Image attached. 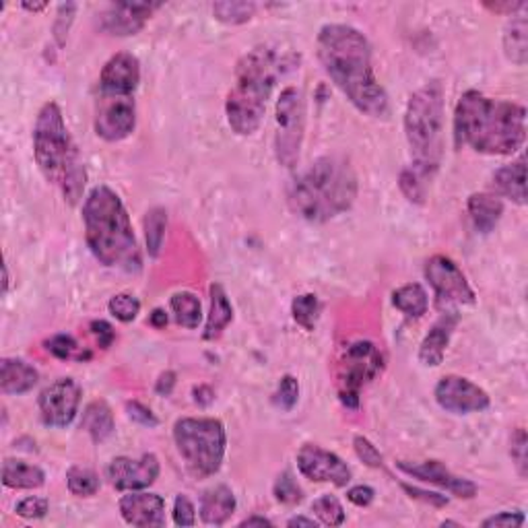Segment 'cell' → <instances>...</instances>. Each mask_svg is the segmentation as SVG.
Listing matches in <instances>:
<instances>
[{
    "mask_svg": "<svg viewBox=\"0 0 528 528\" xmlns=\"http://www.w3.org/2000/svg\"><path fill=\"white\" fill-rule=\"evenodd\" d=\"M403 489L413 497V500H421V502H425L429 505H435V508H444V505H448V497L446 495L424 492V489L411 487V485H406V483H403Z\"/></svg>",
    "mask_w": 528,
    "mask_h": 528,
    "instance_id": "49",
    "label": "cell"
},
{
    "mask_svg": "<svg viewBox=\"0 0 528 528\" xmlns=\"http://www.w3.org/2000/svg\"><path fill=\"white\" fill-rule=\"evenodd\" d=\"M83 388L77 380L60 378L42 390L37 398L44 425L48 427H69L79 413Z\"/></svg>",
    "mask_w": 528,
    "mask_h": 528,
    "instance_id": "13",
    "label": "cell"
},
{
    "mask_svg": "<svg viewBox=\"0 0 528 528\" xmlns=\"http://www.w3.org/2000/svg\"><path fill=\"white\" fill-rule=\"evenodd\" d=\"M108 310L120 322H132L141 314V301L132 293H118L110 299Z\"/></svg>",
    "mask_w": 528,
    "mask_h": 528,
    "instance_id": "39",
    "label": "cell"
},
{
    "mask_svg": "<svg viewBox=\"0 0 528 528\" xmlns=\"http://www.w3.org/2000/svg\"><path fill=\"white\" fill-rule=\"evenodd\" d=\"M392 304L409 318H421L429 308V298L424 285L406 283L392 293Z\"/></svg>",
    "mask_w": 528,
    "mask_h": 528,
    "instance_id": "30",
    "label": "cell"
},
{
    "mask_svg": "<svg viewBox=\"0 0 528 528\" xmlns=\"http://www.w3.org/2000/svg\"><path fill=\"white\" fill-rule=\"evenodd\" d=\"M312 512L322 524L327 526H341L345 523V508L343 504L338 502V497L335 495H322L318 500H314L312 504Z\"/></svg>",
    "mask_w": 528,
    "mask_h": 528,
    "instance_id": "37",
    "label": "cell"
},
{
    "mask_svg": "<svg viewBox=\"0 0 528 528\" xmlns=\"http://www.w3.org/2000/svg\"><path fill=\"white\" fill-rule=\"evenodd\" d=\"M160 3H114L108 5L97 17V25L103 34L116 35V37H128L137 35L142 27L147 25Z\"/></svg>",
    "mask_w": 528,
    "mask_h": 528,
    "instance_id": "17",
    "label": "cell"
},
{
    "mask_svg": "<svg viewBox=\"0 0 528 528\" xmlns=\"http://www.w3.org/2000/svg\"><path fill=\"white\" fill-rule=\"evenodd\" d=\"M504 52L510 63L524 66L528 60V19L524 15H514L504 29Z\"/></svg>",
    "mask_w": 528,
    "mask_h": 528,
    "instance_id": "29",
    "label": "cell"
},
{
    "mask_svg": "<svg viewBox=\"0 0 528 528\" xmlns=\"http://www.w3.org/2000/svg\"><path fill=\"white\" fill-rule=\"evenodd\" d=\"M288 66L289 58L273 46H256L240 58L225 100V114L233 132L250 137L259 131L277 81Z\"/></svg>",
    "mask_w": 528,
    "mask_h": 528,
    "instance_id": "5",
    "label": "cell"
},
{
    "mask_svg": "<svg viewBox=\"0 0 528 528\" xmlns=\"http://www.w3.org/2000/svg\"><path fill=\"white\" fill-rule=\"evenodd\" d=\"M458 320H460V316L456 310L444 312L440 316V320H437L432 327V330L425 335L424 343H421L419 347V361L425 367L442 366L444 356H446V349L450 345L452 333H455L458 327Z\"/></svg>",
    "mask_w": 528,
    "mask_h": 528,
    "instance_id": "21",
    "label": "cell"
},
{
    "mask_svg": "<svg viewBox=\"0 0 528 528\" xmlns=\"http://www.w3.org/2000/svg\"><path fill=\"white\" fill-rule=\"evenodd\" d=\"M173 523H176V526H194L196 524L194 504L182 494L176 497V502H173Z\"/></svg>",
    "mask_w": 528,
    "mask_h": 528,
    "instance_id": "45",
    "label": "cell"
},
{
    "mask_svg": "<svg viewBox=\"0 0 528 528\" xmlns=\"http://www.w3.org/2000/svg\"><path fill=\"white\" fill-rule=\"evenodd\" d=\"M46 351L58 359H77V361L92 359V353L83 351L79 343L74 341L71 335L52 337L50 341H46Z\"/></svg>",
    "mask_w": 528,
    "mask_h": 528,
    "instance_id": "38",
    "label": "cell"
},
{
    "mask_svg": "<svg viewBox=\"0 0 528 528\" xmlns=\"http://www.w3.org/2000/svg\"><path fill=\"white\" fill-rule=\"evenodd\" d=\"M357 191V173L351 161L343 155H324L293 178L288 202L306 221L327 223L353 207Z\"/></svg>",
    "mask_w": 528,
    "mask_h": 528,
    "instance_id": "4",
    "label": "cell"
},
{
    "mask_svg": "<svg viewBox=\"0 0 528 528\" xmlns=\"http://www.w3.org/2000/svg\"><path fill=\"white\" fill-rule=\"evenodd\" d=\"M526 3H485V9L494 11V13H500V15H516L518 11H524L526 9Z\"/></svg>",
    "mask_w": 528,
    "mask_h": 528,
    "instance_id": "52",
    "label": "cell"
},
{
    "mask_svg": "<svg viewBox=\"0 0 528 528\" xmlns=\"http://www.w3.org/2000/svg\"><path fill=\"white\" fill-rule=\"evenodd\" d=\"M141 83L139 58L131 52H118L103 64L100 74V93L134 95Z\"/></svg>",
    "mask_w": 528,
    "mask_h": 528,
    "instance_id": "19",
    "label": "cell"
},
{
    "mask_svg": "<svg viewBox=\"0 0 528 528\" xmlns=\"http://www.w3.org/2000/svg\"><path fill=\"white\" fill-rule=\"evenodd\" d=\"M396 466L409 474V477L446 489L448 494L460 497V500H473L477 495V485L471 479L458 477V474L452 473L440 460H424V463H406V460H401V463H396Z\"/></svg>",
    "mask_w": 528,
    "mask_h": 528,
    "instance_id": "18",
    "label": "cell"
},
{
    "mask_svg": "<svg viewBox=\"0 0 528 528\" xmlns=\"http://www.w3.org/2000/svg\"><path fill=\"white\" fill-rule=\"evenodd\" d=\"M495 196L500 199H508L516 205L523 207L526 202V165L524 157H520L518 161L502 165L500 170H495L492 178Z\"/></svg>",
    "mask_w": 528,
    "mask_h": 528,
    "instance_id": "24",
    "label": "cell"
},
{
    "mask_svg": "<svg viewBox=\"0 0 528 528\" xmlns=\"http://www.w3.org/2000/svg\"><path fill=\"white\" fill-rule=\"evenodd\" d=\"M320 310H322L320 299L316 298L314 293H304V296H298L291 301L293 320H296L301 328L308 330V333H312L316 324H318Z\"/></svg>",
    "mask_w": 528,
    "mask_h": 528,
    "instance_id": "34",
    "label": "cell"
},
{
    "mask_svg": "<svg viewBox=\"0 0 528 528\" xmlns=\"http://www.w3.org/2000/svg\"><path fill=\"white\" fill-rule=\"evenodd\" d=\"M425 279L435 293L437 306L444 312L474 304V291L458 264L444 254H435L425 262Z\"/></svg>",
    "mask_w": 528,
    "mask_h": 528,
    "instance_id": "11",
    "label": "cell"
},
{
    "mask_svg": "<svg viewBox=\"0 0 528 528\" xmlns=\"http://www.w3.org/2000/svg\"><path fill=\"white\" fill-rule=\"evenodd\" d=\"M316 52L324 73L361 114L388 118V93L376 79L372 46L359 29L345 24L324 25L316 37Z\"/></svg>",
    "mask_w": 528,
    "mask_h": 528,
    "instance_id": "1",
    "label": "cell"
},
{
    "mask_svg": "<svg viewBox=\"0 0 528 528\" xmlns=\"http://www.w3.org/2000/svg\"><path fill=\"white\" fill-rule=\"evenodd\" d=\"M46 483V473L40 466L6 458L3 463V485L9 489H40Z\"/></svg>",
    "mask_w": 528,
    "mask_h": 528,
    "instance_id": "27",
    "label": "cell"
},
{
    "mask_svg": "<svg viewBox=\"0 0 528 528\" xmlns=\"http://www.w3.org/2000/svg\"><path fill=\"white\" fill-rule=\"evenodd\" d=\"M432 176L434 173L421 170L413 163L409 168H405L401 171V178H398V186H401V192L406 196V200L413 202V205H424Z\"/></svg>",
    "mask_w": 528,
    "mask_h": 528,
    "instance_id": "32",
    "label": "cell"
},
{
    "mask_svg": "<svg viewBox=\"0 0 528 528\" xmlns=\"http://www.w3.org/2000/svg\"><path fill=\"white\" fill-rule=\"evenodd\" d=\"M298 469L306 479L316 483H333L345 487L351 481V469L335 452L324 450L318 444H306L298 452Z\"/></svg>",
    "mask_w": 528,
    "mask_h": 528,
    "instance_id": "15",
    "label": "cell"
},
{
    "mask_svg": "<svg viewBox=\"0 0 528 528\" xmlns=\"http://www.w3.org/2000/svg\"><path fill=\"white\" fill-rule=\"evenodd\" d=\"M256 5L254 3H236V0H228V3H215L213 15L217 21L225 25H241L248 24L254 17Z\"/></svg>",
    "mask_w": 528,
    "mask_h": 528,
    "instance_id": "36",
    "label": "cell"
},
{
    "mask_svg": "<svg viewBox=\"0 0 528 528\" xmlns=\"http://www.w3.org/2000/svg\"><path fill=\"white\" fill-rule=\"evenodd\" d=\"M21 6H24L25 11L40 13V11H44V9H48V3H34V5H32V3H24V5H21Z\"/></svg>",
    "mask_w": 528,
    "mask_h": 528,
    "instance_id": "57",
    "label": "cell"
},
{
    "mask_svg": "<svg viewBox=\"0 0 528 528\" xmlns=\"http://www.w3.org/2000/svg\"><path fill=\"white\" fill-rule=\"evenodd\" d=\"M455 137L474 153L514 155L526 139V110L471 89L456 103Z\"/></svg>",
    "mask_w": 528,
    "mask_h": 528,
    "instance_id": "2",
    "label": "cell"
},
{
    "mask_svg": "<svg viewBox=\"0 0 528 528\" xmlns=\"http://www.w3.org/2000/svg\"><path fill=\"white\" fill-rule=\"evenodd\" d=\"M353 448H356L357 458L364 464H367L369 469H382V466H384L382 452L378 448H376L374 444L369 442L366 435H356V437H353Z\"/></svg>",
    "mask_w": 528,
    "mask_h": 528,
    "instance_id": "42",
    "label": "cell"
},
{
    "mask_svg": "<svg viewBox=\"0 0 528 528\" xmlns=\"http://www.w3.org/2000/svg\"><path fill=\"white\" fill-rule=\"evenodd\" d=\"M126 524L139 528L165 526V502L161 495L147 492H128L118 504Z\"/></svg>",
    "mask_w": 528,
    "mask_h": 528,
    "instance_id": "20",
    "label": "cell"
},
{
    "mask_svg": "<svg viewBox=\"0 0 528 528\" xmlns=\"http://www.w3.org/2000/svg\"><path fill=\"white\" fill-rule=\"evenodd\" d=\"M37 380H40L37 369L24 359L5 357L0 364V390L6 396L25 395L35 386Z\"/></svg>",
    "mask_w": 528,
    "mask_h": 528,
    "instance_id": "22",
    "label": "cell"
},
{
    "mask_svg": "<svg viewBox=\"0 0 528 528\" xmlns=\"http://www.w3.org/2000/svg\"><path fill=\"white\" fill-rule=\"evenodd\" d=\"M236 495L228 485H215L200 495V520L209 526H223L236 512Z\"/></svg>",
    "mask_w": 528,
    "mask_h": 528,
    "instance_id": "23",
    "label": "cell"
},
{
    "mask_svg": "<svg viewBox=\"0 0 528 528\" xmlns=\"http://www.w3.org/2000/svg\"><path fill=\"white\" fill-rule=\"evenodd\" d=\"M275 155L283 168H296L306 128L304 93L298 87H285L275 108Z\"/></svg>",
    "mask_w": 528,
    "mask_h": 528,
    "instance_id": "10",
    "label": "cell"
},
{
    "mask_svg": "<svg viewBox=\"0 0 528 528\" xmlns=\"http://www.w3.org/2000/svg\"><path fill=\"white\" fill-rule=\"evenodd\" d=\"M85 240L103 267L124 273H141L142 256L134 238L131 217L120 196L110 186H93L83 202Z\"/></svg>",
    "mask_w": 528,
    "mask_h": 528,
    "instance_id": "3",
    "label": "cell"
},
{
    "mask_svg": "<svg viewBox=\"0 0 528 528\" xmlns=\"http://www.w3.org/2000/svg\"><path fill=\"white\" fill-rule=\"evenodd\" d=\"M173 386H176V374L163 372L160 376V380H157V384H155V392L160 396H170L173 392Z\"/></svg>",
    "mask_w": 528,
    "mask_h": 528,
    "instance_id": "53",
    "label": "cell"
},
{
    "mask_svg": "<svg viewBox=\"0 0 528 528\" xmlns=\"http://www.w3.org/2000/svg\"><path fill=\"white\" fill-rule=\"evenodd\" d=\"M524 514L523 512H497V514L489 516L483 520V526L485 528H518L524 524Z\"/></svg>",
    "mask_w": 528,
    "mask_h": 528,
    "instance_id": "46",
    "label": "cell"
},
{
    "mask_svg": "<svg viewBox=\"0 0 528 528\" xmlns=\"http://www.w3.org/2000/svg\"><path fill=\"white\" fill-rule=\"evenodd\" d=\"M240 526H273V523H270L269 518H264V516H250V518H246V520H241Z\"/></svg>",
    "mask_w": 528,
    "mask_h": 528,
    "instance_id": "55",
    "label": "cell"
},
{
    "mask_svg": "<svg viewBox=\"0 0 528 528\" xmlns=\"http://www.w3.org/2000/svg\"><path fill=\"white\" fill-rule=\"evenodd\" d=\"M160 458L155 455H142L141 458L116 456L110 460L105 474L118 492H141L153 485L160 477Z\"/></svg>",
    "mask_w": 528,
    "mask_h": 528,
    "instance_id": "16",
    "label": "cell"
},
{
    "mask_svg": "<svg viewBox=\"0 0 528 528\" xmlns=\"http://www.w3.org/2000/svg\"><path fill=\"white\" fill-rule=\"evenodd\" d=\"M66 485L73 495L92 497L100 492V477L85 466H71L66 473Z\"/></svg>",
    "mask_w": 528,
    "mask_h": 528,
    "instance_id": "35",
    "label": "cell"
},
{
    "mask_svg": "<svg viewBox=\"0 0 528 528\" xmlns=\"http://www.w3.org/2000/svg\"><path fill=\"white\" fill-rule=\"evenodd\" d=\"M92 335L97 338V343H100L102 349H108V347L114 343L116 333L114 328H112V324H108L105 320H95L92 322Z\"/></svg>",
    "mask_w": 528,
    "mask_h": 528,
    "instance_id": "50",
    "label": "cell"
},
{
    "mask_svg": "<svg viewBox=\"0 0 528 528\" xmlns=\"http://www.w3.org/2000/svg\"><path fill=\"white\" fill-rule=\"evenodd\" d=\"M48 508L50 504L46 497H25V500H21L17 505H15V512H17V516L21 518H27V520H40L48 514Z\"/></svg>",
    "mask_w": 528,
    "mask_h": 528,
    "instance_id": "44",
    "label": "cell"
},
{
    "mask_svg": "<svg viewBox=\"0 0 528 528\" xmlns=\"http://www.w3.org/2000/svg\"><path fill=\"white\" fill-rule=\"evenodd\" d=\"M3 270H5V293H6V291H9V269L5 267Z\"/></svg>",
    "mask_w": 528,
    "mask_h": 528,
    "instance_id": "58",
    "label": "cell"
},
{
    "mask_svg": "<svg viewBox=\"0 0 528 528\" xmlns=\"http://www.w3.org/2000/svg\"><path fill=\"white\" fill-rule=\"evenodd\" d=\"M95 134L108 142L131 137L137 126V105L134 95H103L95 103Z\"/></svg>",
    "mask_w": 528,
    "mask_h": 528,
    "instance_id": "12",
    "label": "cell"
},
{
    "mask_svg": "<svg viewBox=\"0 0 528 528\" xmlns=\"http://www.w3.org/2000/svg\"><path fill=\"white\" fill-rule=\"evenodd\" d=\"M151 324H153L155 328H165L168 327V314L157 308V310H153V314H151Z\"/></svg>",
    "mask_w": 528,
    "mask_h": 528,
    "instance_id": "54",
    "label": "cell"
},
{
    "mask_svg": "<svg viewBox=\"0 0 528 528\" xmlns=\"http://www.w3.org/2000/svg\"><path fill=\"white\" fill-rule=\"evenodd\" d=\"M170 306H171L173 318H176L180 327H184L188 330L199 328L200 318H202V306H200V299L196 298L194 293L191 291L176 293V296H171Z\"/></svg>",
    "mask_w": 528,
    "mask_h": 528,
    "instance_id": "31",
    "label": "cell"
},
{
    "mask_svg": "<svg viewBox=\"0 0 528 528\" xmlns=\"http://www.w3.org/2000/svg\"><path fill=\"white\" fill-rule=\"evenodd\" d=\"M273 494L275 500L285 505H296L304 500V492H301V487L298 485V481L293 479V474L289 471L279 474L273 485Z\"/></svg>",
    "mask_w": 528,
    "mask_h": 528,
    "instance_id": "40",
    "label": "cell"
},
{
    "mask_svg": "<svg viewBox=\"0 0 528 528\" xmlns=\"http://www.w3.org/2000/svg\"><path fill=\"white\" fill-rule=\"evenodd\" d=\"M376 492L369 485H356L347 492V500H349L353 505H359V508H367L369 504L374 502Z\"/></svg>",
    "mask_w": 528,
    "mask_h": 528,
    "instance_id": "51",
    "label": "cell"
},
{
    "mask_svg": "<svg viewBox=\"0 0 528 528\" xmlns=\"http://www.w3.org/2000/svg\"><path fill=\"white\" fill-rule=\"evenodd\" d=\"M233 320V308L230 304V298L225 289L219 283L210 285V310L207 316L205 337L207 341H215L223 335V330L230 327Z\"/></svg>",
    "mask_w": 528,
    "mask_h": 528,
    "instance_id": "26",
    "label": "cell"
},
{
    "mask_svg": "<svg viewBox=\"0 0 528 528\" xmlns=\"http://www.w3.org/2000/svg\"><path fill=\"white\" fill-rule=\"evenodd\" d=\"M444 110L446 93L437 79L415 92L405 110V137L413 153V165L435 173L444 149Z\"/></svg>",
    "mask_w": 528,
    "mask_h": 528,
    "instance_id": "7",
    "label": "cell"
},
{
    "mask_svg": "<svg viewBox=\"0 0 528 528\" xmlns=\"http://www.w3.org/2000/svg\"><path fill=\"white\" fill-rule=\"evenodd\" d=\"M288 526H318V523H316L314 518H306V516H293L288 520Z\"/></svg>",
    "mask_w": 528,
    "mask_h": 528,
    "instance_id": "56",
    "label": "cell"
},
{
    "mask_svg": "<svg viewBox=\"0 0 528 528\" xmlns=\"http://www.w3.org/2000/svg\"><path fill=\"white\" fill-rule=\"evenodd\" d=\"M384 372V356L369 341H356L343 351L337 367L338 398L347 409H357L359 395Z\"/></svg>",
    "mask_w": 528,
    "mask_h": 528,
    "instance_id": "9",
    "label": "cell"
},
{
    "mask_svg": "<svg viewBox=\"0 0 528 528\" xmlns=\"http://www.w3.org/2000/svg\"><path fill=\"white\" fill-rule=\"evenodd\" d=\"M510 456H512V463L516 464L518 474L520 477H526V466H528V460H526V432L524 427H518L514 434H512V440H510Z\"/></svg>",
    "mask_w": 528,
    "mask_h": 528,
    "instance_id": "43",
    "label": "cell"
},
{
    "mask_svg": "<svg viewBox=\"0 0 528 528\" xmlns=\"http://www.w3.org/2000/svg\"><path fill=\"white\" fill-rule=\"evenodd\" d=\"M275 405L279 406V409H283V411H291L293 406L298 405L299 401V382L296 376H283L281 382H279V386H277V392H275Z\"/></svg>",
    "mask_w": 528,
    "mask_h": 528,
    "instance_id": "41",
    "label": "cell"
},
{
    "mask_svg": "<svg viewBox=\"0 0 528 528\" xmlns=\"http://www.w3.org/2000/svg\"><path fill=\"white\" fill-rule=\"evenodd\" d=\"M81 427L92 435L95 444H102L114 434V413L105 401H93L83 411Z\"/></svg>",
    "mask_w": 528,
    "mask_h": 528,
    "instance_id": "28",
    "label": "cell"
},
{
    "mask_svg": "<svg viewBox=\"0 0 528 528\" xmlns=\"http://www.w3.org/2000/svg\"><path fill=\"white\" fill-rule=\"evenodd\" d=\"M466 207H469L473 225L481 233H492L504 215V202L500 196L487 194V192L471 194L469 205Z\"/></svg>",
    "mask_w": 528,
    "mask_h": 528,
    "instance_id": "25",
    "label": "cell"
},
{
    "mask_svg": "<svg viewBox=\"0 0 528 528\" xmlns=\"http://www.w3.org/2000/svg\"><path fill=\"white\" fill-rule=\"evenodd\" d=\"M126 413L128 417H131L134 424H139L142 427H157L160 425V419L155 417V413L149 409L139 401H132V403H126Z\"/></svg>",
    "mask_w": 528,
    "mask_h": 528,
    "instance_id": "48",
    "label": "cell"
},
{
    "mask_svg": "<svg viewBox=\"0 0 528 528\" xmlns=\"http://www.w3.org/2000/svg\"><path fill=\"white\" fill-rule=\"evenodd\" d=\"M173 444L194 479H209L221 469L228 450L225 425L215 417H182L173 424Z\"/></svg>",
    "mask_w": 528,
    "mask_h": 528,
    "instance_id": "8",
    "label": "cell"
},
{
    "mask_svg": "<svg viewBox=\"0 0 528 528\" xmlns=\"http://www.w3.org/2000/svg\"><path fill=\"white\" fill-rule=\"evenodd\" d=\"M165 230H168V213H165V209L161 207L151 209L145 217V240L149 256H153V259L161 252Z\"/></svg>",
    "mask_w": 528,
    "mask_h": 528,
    "instance_id": "33",
    "label": "cell"
},
{
    "mask_svg": "<svg viewBox=\"0 0 528 528\" xmlns=\"http://www.w3.org/2000/svg\"><path fill=\"white\" fill-rule=\"evenodd\" d=\"M74 13H77V5H73V3H66V5L58 6V19L54 24V35H56L58 44H64V37L69 35V29H71V24L74 19Z\"/></svg>",
    "mask_w": 528,
    "mask_h": 528,
    "instance_id": "47",
    "label": "cell"
},
{
    "mask_svg": "<svg viewBox=\"0 0 528 528\" xmlns=\"http://www.w3.org/2000/svg\"><path fill=\"white\" fill-rule=\"evenodd\" d=\"M34 155L37 168L42 170L48 182L60 188L69 205H77L85 191L87 171L69 128H66L63 110L56 102H46L37 112Z\"/></svg>",
    "mask_w": 528,
    "mask_h": 528,
    "instance_id": "6",
    "label": "cell"
},
{
    "mask_svg": "<svg viewBox=\"0 0 528 528\" xmlns=\"http://www.w3.org/2000/svg\"><path fill=\"white\" fill-rule=\"evenodd\" d=\"M435 403L442 406L446 413L452 415H471L489 409L492 398L479 384L471 382L463 376H444V378L435 384L434 390Z\"/></svg>",
    "mask_w": 528,
    "mask_h": 528,
    "instance_id": "14",
    "label": "cell"
}]
</instances>
